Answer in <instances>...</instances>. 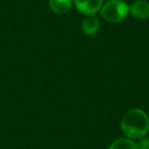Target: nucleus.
<instances>
[{"mask_svg": "<svg viewBox=\"0 0 149 149\" xmlns=\"http://www.w3.org/2000/svg\"><path fill=\"white\" fill-rule=\"evenodd\" d=\"M120 130L131 140H140L149 131V116L140 108H133L124 114L120 120Z\"/></svg>", "mask_w": 149, "mask_h": 149, "instance_id": "f257e3e1", "label": "nucleus"}, {"mask_svg": "<svg viewBox=\"0 0 149 149\" xmlns=\"http://www.w3.org/2000/svg\"><path fill=\"white\" fill-rule=\"evenodd\" d=\"M99 13L105 21L111 24H118L128 17L129 5L124 0H108L103 3Z\"/></svg>", "mask_w": 149, "mask_h": 149, "instance_id": "f03ea898", "label": "nucleus"}, {"mask_svg": "<svg viewBox=\"0 0 149 149\" xmlns=\"http://www.w3.org/2000/svg\"><path fill=\"white\" fill-rule=\"evenodd\" d=\"M76 8L84 15H95L103 5V0H72Z\"/></svg>", "mask_w": 149, "mask_h": 149, "instance_id": "7ed1b4c3", "label": "nucleus"}, {"mask_svg": "<svg viewBox=\"0 0 149 149\" xmlns=\"http://www.w3.org/2000/svg\"><path fill=\"white\" fill-rule=\"evenodd\" d=\"M129 13L135 19L145 21L149 19V1L147 0H136L129 5Z\"/></svg>", "mask_w": 149, "mask_h": 149, "instance_id": "20e7f679", "label": "nucleus"}, {"mask_svg": "<svg viewBox=\"0 0 149 149\" xmlns=\"http://www.w3.org/2000/svg\"><path fill=\"white\" fill-rule=\"evenodd\" d=\"M99 21L95 15H88L82 22V32L86 36H94L99 31Z\"/></svg>", "mask_w": 149, "mask_h": 149, "instance_id": "39448f33", "label": "nucleus"}, {"mask_svg": "<svg viewBox=\"0 0 149 149\" xmlns=\"http://www.w3.org/2000/svg\"><path fill=\"white\" fill-rule=\"evenodd\" d=\"M48 2L50 9L57 15H64L68 13L74 4L72 0H48Z\"/></svg>", "mask_w": 149, "mask_h": 149, "instance_id": "423d86ee", "label": "nucleus"}, {"mask_svg": "<svg viewBox=\"0 0 149 149\" xmlns=\"http://www.w3.org/2000/svg\"><path fill=\"white\" fill-rule=\"evenodd\" d=\"M108 149H138V145L133 140L125 137L116 139L113 142H111Z\"/></svg>", "mask_w": 149, "mask_h": 149, "instance_id": "0eeeda50", "label": "nucleus"}, {"mask_svg": "<svg viewBox=\"0 0 149 149\" xmlns=\"http://www.w3.org/2000/svg\"><path fill=\"white\" fill-rule=\"evenodd\" d=\"M137 145H138V149H149V138L144 137V138L140 139Z\"/></svg>", "mask_w": 149, "mask_h": 149, "instance_id": "6e6552de", "label": "nucleus"}]
</instances>
